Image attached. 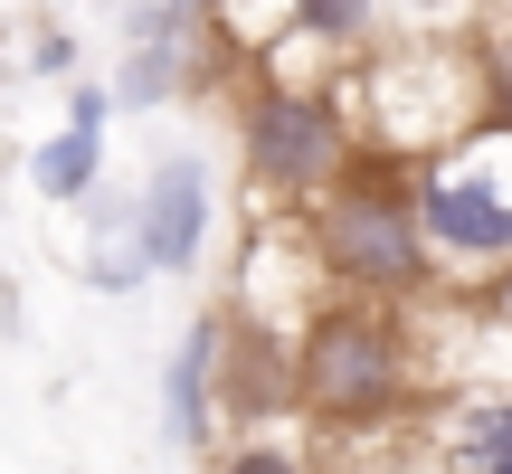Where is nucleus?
<instances>
[{"instance_id": "nucleus-1", "label": "nucleus", "mask_w": 512, "mask_h": 474, "mask_svg": "<svg viewBox=\"0 0 512 474\" xmlns=\"http://www.w3.org/2000/svg\"><path fill=\"white\" fill-rule=\"evenodd\" d=\"M408 171L418 162L361 143L351 171L304 209L313 275H323L342 304H389L399 313V304H418V294H437V266H427V247H418V219H408Z\"/></svg>"}, {"instance_id": "nucleus-2", "label": "nucleus", "mask_w": 512, "mask_h": 474, "mask_svg": "<svg viewBox=\"0 0 512 474\" xmlns=\"http://www.w3.org/2000/svg\"><path fill=\"white\" fill-rule=\"evenodd\" d=\"M408 219L437 266V285H494L512 275V114H484L475 133L418 152Z\"/></svg>"}, {"instance_id": "nucleus-3", "label": "nucleus", "mask_w": 512, "mask_h": 474, "mask_svg": "<svg viewBox=\"0 0 512 474\" xmlns=\"http://www.w3.org/2000/svg\"><path fill=\"white\" fill-rule=\"evenodd\" d=\"M294 408H304L323 437H361V427H389L418 389V342L389 304H342L332 294L323 313L294 323Z\"/></svg>"}, {"instance_id": "nucleus-4", "label": "nucleus", "mask_w": 512, "mask_h": 474, "mask_svg": "<svg viewBox=\"0 0 512 474\" xmlns=\"http://www.w3.org/2000/svg\"><path fill=\"white\" fill-rule=\"evenodd\" d=\"M351 152H361V124L323 86L275 76V86H256L238 105V162H247V190L266 209H313L351 171Z\"/></svg>"}, {"instance_id": "nucleus-5", "label": "nucleus", "mask_w": 512, "mask_h": 474, "mask_svg": "<svg viewBox=\"0 0 512 474\" xmlns=\"http://www.w3.org/2000/svg\"><path fill=\"white\" fill-rule=\"evenodd\" d=\"M209 219H219V181H209L200 152H162L143 181V200L124 209L133 247H143V275H190L209 256Z\"/></svg>"}, {"instance_id": "nucleus-6", "label": "nucleus", "mask_w": 512, "mask_h": 474, "mask_svg": "<svg viewBox=\"0 0 512 474\" xmlns=\"http://www.w3.org/2000/svg\"><path fill=\"white\" fill-rule=\"evenodd\" d=\"M228 342H238V323H228V313H190L181 351L162 361V427H171V446H181V456H219Z\"/></svg>"}, {"instance_id": "nucleus-7", "label": "nucleus", "mask_w": 512, "mask_h": 474, "mask_svg": "<svg viewBox=\"0 0 512 474\" xmlns=\"http://www.w3.org/2000/svg\"><path fill=\"white\" fill-rule=\"evenodd\" d=\"M437 465L446 474H512V380L465 389L437 408Z\"/></svg>"}, {"instance_id": "nucleus-8", "label": "nucleus", "mask_w": 512, "mask_h": 474, "mask_svg": "<svg viewBox=\"0 0 512 474\" xmlns=\"http://www.w3.org/2000/svg\"><path fill=\"white\" fill-rule=\"evenodd\" d=\"M29 190L48 209H86L105 190V124H57L48 143L29 152Z\"/></svg>"}, {"instance_id": "nucleus-9", "label": "nucleus", "mask_w": 512, "mask_h": 474, "mask_svg": "<svg viewBox=\"0 0 512 474\" xmlns=\"http://www.w3.org/2000/svg\"><path fill=\"white\" fill-rule=\"evenodd\" d=\"M294 38H313L323 57H361L380 48V0H275Z\"/></svg>"}, {"instance_id": "nucleus-10", "label": "nucleus", "mask_w": 512, "mask_h": 474, "mask_svg": "<svg viewBox=\"0 0 512 474\" xmlns=\"http://www.w3.org/2000/svg\"><path fill=\"white\" fill-rule=\"evenodd\" d=\"M209 465H219V474H313L304 437H275V427H256V437H228Z\"/></svg>"}, {"instance_id": "nucleus-11", "label": "nucleus", "mask_w": 512, "mask_h": 474, "mask_svg": "<svg viewBox=\"0 0 512 474\" xmlns=\"http://www.w3.org/2000/svg\"><path fill=\"white\" fill-rule=\"evenodd\" d=\"M86 285L95 294H133L143 285V247H133L124 209H105V237H95V256H86Z\"/></svg>"}, {"instance_id": "nucleus-12", "label": "nucleus", "mask_w": 512, "mask_h": 474, "mask_svg": "<svg viewBox=\"0 0 512 474\" xmlns=\"http://www.w3.org/2000/svg\"><path fill=\"white\" fill-rule=\"evenodd\" d=\"M475 10H484V0H380V29L399 19V29L437 38V29H475Z\"/></svg>"}, {"instance_id": "nucleus-13", "label": "nucleus", "mask_w": 512, "mask_h": 474, "mask_svg": "<svg viewBox=\"0 0 512 474\" xmlns=\"http://www.w3.org/2000/svg\"><path fill=\"white\" fill-rule=\"evenodd\" d=\"M76 57H86V48H76V29H38L29 38V76H67V86H76Z\"/></svg>"}, {"instance_id": "nucleus-14", "label": "nucleus", "mask_w": 512, "mask_h": 474, "mask_svg": "<svg viewBox=\"0 0 512 474\" xmlns=\"http://www.w3.org/2000/svg\"><path fill=\"white\" fill-rule=\"evenodd\" d=\"M105 114H114V95H105V86H86V76H76V86H67V124H105Z\"/></svg>"}, {"instance_id": "nucleus-15", "label": "nucleus", "mask_w": 512, "mask_h": 474, "mask_svg": "<svg viewBox=\"0 0 512 474\" xmlns=\"http://www.w3.org/2000/svg\"><path fill=\"white\" fill-rule=\"evenodd\" d=\"M484 48H494V57H484V67H494L503 86H512V0H503V19H494V38H484ZM503 114H512V105H503Z\"/></svg>"}, {"instance_id": "nucleus-16", "label": "nucleus", "mask_w": 512, "mask_h": 474, "mask_svg": "<svg viewBox=\"0 0 512 474\" xmlns=\"http://www.w3.org/2000/svg\"><path fill=\"white\" fill-rule=\"evenodd\" d=\"M0 38H10V19H0Z\"/></svg>"}]
</instances>
